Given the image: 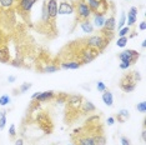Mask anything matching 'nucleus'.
<instances>
[{
	"label": "nucleus",
	"instance_id": "7ed1b4c3",
	"mask_svg": "<svg viewBox=\"0 0 146 145\" xmlns=\"http://www.w3.org/2000/svg\"><path fill=\"white\" fill-rule=\"evenodd\" d=\"M92 15V11L90 10V8L88 6V4L84 0H79L76 3V19H79L80 21L82 20H89Z\"/></svg>",
	"mask_w": 146,
	"mask_h": 145
},
{
	"label": "nucleus",
	"instance_id": "f3484780",
	"mask_svg": "<svg viewBox=\"0 0 146 145\" xmlns=\"http://www.w3.org/2000/svg\"><path fill=\"white\" fill-rule=\"evenodd\" d=\"M136 16H137V8L131 6L127 13V26H132L136 23Z\"/></svg>",
	"mask_w": 146,
	"mask_h": 145
},
{
	"label": "nucleus",
	"instance_id": "f8f14e48",
	"mask_svg": "<svg viewBox=\"0 0 146 145\" xmlns=\"http://www.w3.org/2000/svg\"><path fill=\"white\" fill-rule=\"evenodd\" d=\"M54 98H55V91L48 90V91H40V94L38 95V98H36L35 100L38 101V103H45V101H49Z\"/></svg>",
	"mask_w": 146,
	"mask_h": 145
},
{
	"label": "nucleus",
	"instance_id": "4468645a",
	"mask_svg": "<svg viewBox=\"0 0 146 145\" xmlns=\"http://www.w3.org/2000/svg\"><path fill=\"white\" fill-rule=\"evenodd\" d=\"M76 145H95V140L92 135H79L78 140H76Z\"/></svg>",
	"mask_w": 146,
	"mask_h": 145
},
{
	"label": "nucleus",
	"instance_id": "4be33fe9",
	"mask_svg": "<svg viewBox=\"0 0 146 145\" xmlns=\"http://www.w3.org/2000/svg\"><path fill=\"white\" fill-rule=\"evenodd\" d=\"M16 4V0H0V8L5 9V10H10Z\"/></svg>",
	"mask_w": 146,
	"mask_h": 145
},
{
	"label": "nucleus",
	"instance_id": "c85d7f7f",
	"mask_svg": "<svg viewBox=\"0 0 146 145\" xmlns=\"http://www.w3.org/2000/svg\"><path fill=\"white\" fill-rule=\"evenodd\" d=\"M9 103H10V96H9V95H1V96H0V105H1V106H5V105H8Z\"/></svg>",
	"mask_w": 146,
	"mask_h": 145
},
{
	"label": "nucleus",
	"instance_id": "a211bd4d",
	"mask_svg": "<svg viewBox=\"0 0 146 145\" xmlns=\"http://www.w3.org/2000/svg\"><path fill=\"white\" fill-rule=\"evenodd\" d=\"M80 28L85 34H92V33H94V29H95L90 20H82L80 23Z\"/></svg>",
	"mask_w": 146,
	"mask_h": 145
},
{
	"label": "nucleus",
	"instance_id": "5701e85b",
	"mask_svg": "<svg viewBox=\"0 0 146 145\" xmlns=\"http://www.w3.org/2000/svg\"><path fill=\"white\" fill-rule=\"evenodd\" d=\"M94 140H95V145H106V138L104 134L101 133H98L94 136Z\"/></svg>",
	"mask_w": 146,
	"mask_h": 145
},
{
	"label": "nucleus",
	"instance_id": "473e14b6",
	"mask_svg": "<svg viewBox=\"0 0 146 145\" xmlns=\"http://www.w3.org/2000/svg\"><path fill=\"white\" fill-rule=\"evenodd\" d=\"M96 89H98V91H100V93H104L105 90H108L106 85L102 83V81H98V83H96Z\"/></svg>",
	"mask_w": 146,
	"mask_h": 145
},
{
	"label": "nucleus",
	"instance_id": "a19ab883",
	"mask_svg": "<svg viewBox=\"0 0 146 145\" xmlns=\"http://www.w3.org/2000/svg\"><path fill=\"white\" fill-rule=\"evenodd\" d=\"M141 47H142V48H146V40H144V41L141 43Z\"/></svg>",
	"mask_w": 146,
	"mask_h": 145
},
{
	"label": "nucleus",
	"instance_id": "412c9836",
	"mask_svg": "<svg viewBox=\"0 0 146 145\" xmlns=\"http://www.w3.org/2000/svg\"><path fill=\"white\" fill-rule=\"evenodd\" d=\"M50 21V16H49V13H48V8H46V0L42 4V8H41V23L42 24H46V23Z\"/></svg>",
	"mask_w": 146,
	"mask_h": 145
},
{
	"label": "nucleus",
	"instance_id": "39448f33",
	"mask_svg": "<svg viewBox=\"0 0 146 145\" xmlns=\"http://www.w3.org/2000/svg\"><path fill=\"white\" fill-rule=\"evenodd\" d=\"M140 58V53L134 50V49H127L119 54V59L121 63H130V64H135L137 61V59Z\"/></svg>",
	"mask_w": 146,
	"mask_h": 145
},
{
	"label": "nucleus",
	"instance_id": "2f4dec72",
	"mask_svg": "<svg viewBox=\"0 0 146 145\" xmlns=\"http://www.w3.org/2000/svg\"><path fill=\"white\" fill-rule=\"evenodd\" d=\"M9 136H10V139H15L16 138V129L14 124H11L10 128H9Z\"/></svg>",
	"mask_w": 146,
	"mask_h": 145
},
{
	"label": "nucleus",
	"instance_id": "dca6fc26",
	"mask_svg": "<svg viewBox=\"0 0 146 145\" xmlns=\"http://www.w3.org/2000/svg\"><path fill=\"white\" fill-rule=\"evenodd\" d=\"M81 67V63L79 60H70V61H62L60 64L61 69H70V70H76Z\"/></svg>",
	"mask_w": 146,
	"mask_h": 145
},
{
	"label": "nucleus",
	"instance_id": "e433bc0d",
	"mask_svg": "<svg viewBox=\"0 0 146 145\" xmlns=\"http://www.w3.org/2000/svg\"><path fill=\"white\" fill-rule=\"evenodd\" d=\"M141 139H142V141H145V140H146V130H145V123H144V129H142V131H141Z\"/></svg>",
	"mask_w": 146,
	"mask_h": 145
},
{
	"label": "nucleus",
	"instance_id": "423d86ee",
	"mask_svg": "<svg viewBox=\"0 0 146 145\" xmlns=\"http://www.w3.org/2000/svg\"><path fill=\"white\" fill-rule=\"evenodd\" d=\"M98 55H99L98 50L86 47L85 49H82V50L80 51V60L79 61L81 63V65L82 64H89V63H91Z\"/></svg>",
	"mask_w": 146,
	"mask_h": 145
},
{
	"label": "nucleus",
	"instance_id": "bb28decb",
	"mask_svg": "<svg viewBox=\"0 0 146 145\" xmlns=\"http://www.w3.org/2000/svg\"><path fill=\"white\" fill-rule=\"evenodd\" d=\"M59 69H60V67H58V65H48V67H45L42 69V71L44 72H55V71H58Z\"/></svg>",
	"mask_w": 146,
	"mask_h": 145
},
{
	"label": "nucleus",
	"instance_id": "f704fd0d",
	"mask_svg": "<svg viewBox=\"0 0 146 145\" xmlns=\"http://www.w3.org/2000/svg\"><path fill=\"white\" fill-rule=\"evenodd\" d=\"M131 65L132 64H130V63H121V64H120V69H121V70H126V69H129Z\"/></svg>",
	"mask_w": 146,
	"mask_h": 145
},
{
	"label": "nucleus",
	"instance_id": "0eeeda50",
	"mask_svg": "<svg viewBox=\"0 0 146 145\" xmlns=\"http://www.w3.org/2000/svg\"><path fill=\"white\" fill-rule=\"evenodd\" d=\"M75 10L74 5L71 3L66 1V0H62V1L59 3V6H58V14L60 15H70L72 14Z\"/></svg>",
	"mask_w": 146,
	"mask_h": 145
},
{
	"label": "nucleus",
	"instance_id": "79ce46f5",
	"mask_svg": "<svg viewBox=\"0 0 146 145\" xmlns=\"http://www.w3.org/2000/svg\"><path fill=\"white\" fill-rule=\"evenodd\" d=\"M71 145H76V144H71Z\"/></svg>",
	"mask_w": 146,
	"mask_h": 145
},
{
	"label": "nucleus",
	"instance_id": "72a5a7b5",
	"mask_svg": "<svg viewBox=\"0 0 146 145\" xmlns=\"http://www.w3.org/2000/svg\"><path fill=\"white\" fill-rule=\"evenodd\" d=\"M120 141H121V145H131V143H130V140L127 139L126 136H120Z\"/></svg>",
	"mask_w": 146,
	"mask_h": 145
},
{
	"label": "nucleus",
	"instance_id": "4c0bfd02",
	"mask_svg": "<svg viewBox=\"0 0 146 145\" xmlns=\"http://www.w3.org/2000/svg\"><path fill=\"white\" fill-rule=\"evenodd\" d=\"M139 29H140L141 31H144L145 29H146V23H145V21H141L140 25H139Z\"/></svg>",
	"mask_w": 146,
	"mask_h": 145
},
{
	"label": "nucleus",
	"instance_id": "c9c22d12",
	"mask_svg": "<svg viewBox=\"0 0 146 145\" xmlns=\"http://www.w3.org/2000/svg\"><path fill=\"white\" fill-rule=\"evenodd\" d=\"M106 123H108L109 126H111V125H114V123H115V118H114V116L108 118V120H106Z\"/></svg>",
	"mask_w": 146,
	"mask_h": 145
},
{
	"label": "nucleus",
	"instance_id": "9b49d317",
	"mask_svg": "<svg viewBox=\"0 0 146 145\" xmlns=\"http://www.w3.org/2000/svg\"><path fill=\"white\" fill-rule=\"evenodd\" d=\"M38 0H18V5H19V9L23 11V13H29L31 10V8L35 5V3Z\"/></svg>",
	"mask_w": 146,
	"mask_h": 145
},
{
	"label": "nucleus",
	"instance_id": "7c9ffc66",
	"mask_svg": "<svg viewBox=\"0 0 146 145\" xmlns=\"http://www.w3.org/2000/svg\"><path fill=\"white\" fill-rule=\"evenodd\" d=\"M125 23H126V15H125V13H121L120 20H119V23H117V29H119V30H120L121 28H124Z\"/></svg>",
	"mask_w": 146,
	"mask_h": 145
},
{
	"label": "nucleus",
	"instance_id": "c756f323",
	"mask_svg": "<svg viewBox=\"0 0 146 145\" xmlns=\"http://www.w3.org/2000/svg\"><path fill=\"white\" fill-rule=\"evenodd\" d=\"M135 108H136V110H137L139 113H142V114L146 113V103H145V101H141V103H139Z\"/></svg>",
	"mask_w": 146,
	"mask_h": 145
},
{
	"label": "nucleus",
	"instance_id": "9d476101",
	"mask_svg": "<svg viewBox=\"0 0 146 145\" xmlns=\"http://www.w3.org/2000/svg\"><path fill=\"white\" fill-rule=\"evenodd\" d=\"M116 28V20H115V16L111 15L109 16L108 19L104 23V26L101 28V33H112Z\"/></svg>",
	"mask_w": 146,
	"mask_h": 145
},
{
	"label": "nucleus",
	"instance_id": "a878e982",
	"mask_svg": "<svg viewBox=\"0 0 146 145\" xmlns=\"http://www.w3.org/2000/svg\"><path fill=\"white\" fill-rule=\"evenodd\" d=\"M31 86H33V84H31V83H24V84H21V85H20V88H19V94L26 93V91H28Z\"/></svg>",
	"mask_w": 146,
	"mask_h": 145
},
{
	"label": "nucleus",
	"instance_id": "f03ea898",
	"mask_svg": "<svg viewBox=\"0 0 146 145\" xmlns=\"http://www.w3.org/2000/svg\"><path fill=\"white\" fill-rule=\"evenodd\" d=\"M109 39L105 38L102 34H98V35H91L90 38L86 39V47L88 48H91V49H95L98 51H102L104 49L109 45Z\"/></svg>",
	"mask_w": 146,
	"mask_h": 145
},
{
	"label": "nucleus",
	"instance_id": "6e6552de",
	"mask_svg": "<svg viewBox=\"0 0 146 145\" xmlns=\"http://www.w3.org/2000/svg\"><path fill=\"white\" fill-rule=\"evenodd\" d=\"M82 103V96L81 95H69L68 99H66V104H68L69 109H74V110H78L80 109Z\"/></svg>",
	"mask_w": 146,
	"mask_h": 145
},
{
	"label": "nucleus",
	"instance_id": "1a4fd4ad",
	"mask_svg": "<svg viewBox=\"0 0 146 145\" xmlns=\"http://www.w3.org/2000/svg\"><path fill=\"white\" fill-rule=\"evenodd\" d=\"M46 8L50 20H55L58 16V0H46Z\"/></svg>",
	"mask_w": 146,
	"mask_h": 145
},
{
	"label": "nucleus",
	"instance_id": "f257e3e1",
	"mask_svg": "<svg viewBox=\"0 0 146 145\" xmlns=\"http://www.w3.org/2000/svg\"><path fill=\"white\" fill-rule=\"evenodd\" d=\"M141 80V75L139 71H131L129 74H125L124 76L120 79V83H119V86L122 91L125 93H131V91L135 90L137 83Z\"/></svg>",
	"mask_w": 146,
	"mask_h": 145
},
{
	"label": "nucleus",
	"instance_id": "ddd939ff",
	"mask_svg": "<svg viewBox=\"0 0 146 145\" xmlns=\"http://www.w3.org/2000/svg\"><path fill=\"white\" fill-rule=\"evenodd\" d=\"M94 21H92V25L96 29H101L104 26V23L106 20L105 14H101V13H94Z\"/></svg>",
	"mask_w": 146,
	"mask_h": 145
},
{
	"label": "nucleus",
	"instance_id": "6ab92c4d",
	"mask_svg": "<svg viewBox=\"0 0 146 145\" xmlns=\"http://www.w3.org/2000/svg\"><path fill=\"white\" fill-rule=\"evenodd\" d=\"M102 101H104V104L108 105V106H112V105H114V96H112V94L109 90H105L104 93H102Z\"/></svg>",
	"mask_w": 146,
	"mask_h": 145
},
{
	"label": "nucleus",
	"instance_id": "aec40b11",
	"mask_svg": "<svg viewBox=\"0 0 146 145\" xmlns=\"http://www.w3.org/2000/svg\"><path fill=\"white\" fill-rule=\"evenodd\" d=\"M129 118H130V113H129V110H126V109H121V110L116 114V119H117V121H120V123L127 121Z\"/></svg>",
	"mask_w": 146,
	"mask_h": 145
},
{
	"label": "nucleus",
	"instance_id": "b1692460",
	"mask_svg": "<svg viewBox=\"0 0 146 145\" xmlns=\"http://www.w3.org/2000/svg\"><path fill=\"white\" fill-rule=\"evenodd\" d=\"M6 125V111H0V130H3Z\"/></svg>",
	"mask_w": 146,
	"mask_h": 145
},
{
	"label": "nucleus",
	"instance_id": "ea45409f",
	"mask_svg": "<svg viewBox=\"0 0 146 145\" xmlns=\"http://www.w3.org/2000/svg\"><path fill=\"white\" fill-rule=\"evenodd\" d=\"M15 80H16V78L14 76V75H10V76L8 78V83H14Z\"/></svg>",
	"mask_w": 146,
	"mask_h": 145
},
{
	"label": "nucleus",
	"instance_id": "393cba45",
	"mask_svg": "<svg viewBox=\"0 0 146 145\" xmlns=\"http://www.w3.org/2000/svg\"><path fill=\"white\" fill-rule=\"evenodd\" d=\"M127 40H129L127 36H121V38L117 39V41H116V45H117L119 48H125L126 44H127Z\"/></svg>",
	"mask_w": 146,
	"mask_h": 145
},
{
	"label": "nucleus",
	"instance_id": "20e7f679",
	"mask_svg": "<svg viewBox=\"0 0 146 145\" xmlns=\"http://www.w3.org/2000/svg\"><path fill=\"white\" fill-rule=\"evenodd\" d=\"M84 1L88 4V6L90 8V10L94 13H101V14H105L109 9V3L106 0H84Z\"/></svg>",
	"mask_w": 146,
	"mask_h": 145
},
{
	"label": "nucleus",
	"instance_id": "2eb2a0df",
	"mask_svg": "<svg viewBox=\"0 0 146 145\" xmlns=\"http://www.w3.org/2000/svg\"><path fill=\"white\" fill-rule=\"evenodd\" d=\"M96 110L95 105L91 103L90 100H82L81 103V106H80V111L84 114H88V113H94Z\"/></svg>",
	"mask_w": 146,
	"mask_h": 145
},
{
	"label": "nucleus",
	"instance_id": "cd10ccee",
	"mask_svg": "<svg viewBox=\"0 0 146 145\" xmlns=\"http://www.w3.org/2000/svg\"><path fill=\"white\" fill-rule=\"evenodd\" d=\"M130 31H131L130 30V26H124V28H121L120 30H119L117 34L121 38V36H127L129 34H130Z\"/></svg>",
	"mask_w": 146,
	"mask_h": 145
},
{
	"label": "nucleus",
	"instance_id": "58836bf2",
	"mask_svg": "<svg viewBox=\"0 0 146 145\" xmlns=\"http://www.w3.org/2000/svg\"><path fill=\"white\" fill-rule=\"evenodd\" d=\"M15 145H24V140L21 138H19V139L15 140Z\"/></svg>",
	"mask_w": 146,
	"mask_h": 145
}]
</instances>
